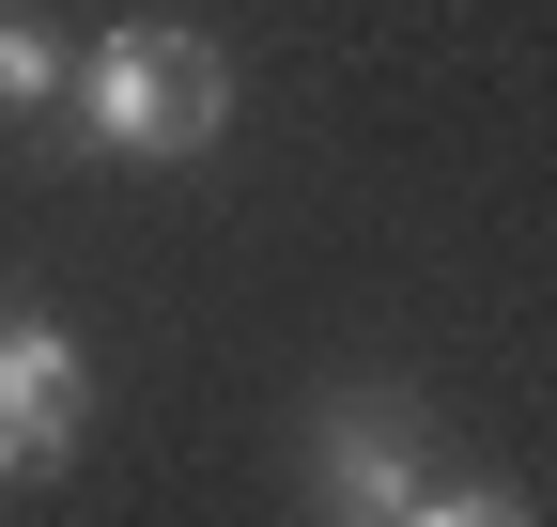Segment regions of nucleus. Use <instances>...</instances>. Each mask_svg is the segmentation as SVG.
I'll use <instances>...</instances> for the list:
<instances>
[{
    "label": "nucleus",
    "mask_w": 557,
    "mask_h": 527,
    "mask_svg": "<svg viewBox=\"0 0 557 527\" xmlns=\"http://www.w3.org/2000/svg\"><path fill=\"white\" fill-rule=\"evenodd\" d=\"M310 481H325V527H387L418 481H434V450H418V404L341 372L325 404H310Z\"/></svg>",
    "instance_id": "nucleus-1"
},
{
    "label": "nucleus",
    "mask_w": 557,
    "mask_h": 527,
    "mask_svg": "<svg viewBox=\"0 0 557 527\" xmlns=\"http://www.w3.org/2000/svg\"><path fill=\"white\" fill-rule=\"evenodd\" d=\"M78 419H94V357H78V326L0 310V434L62 466V450H78Z\"/></svg>",
    "instance_id": "nucleus-2"
},
{
    "label": "nucleus",
    "mask_w": 557,
    "mask_h": 527,
    "mask_svg": "<svg viewBox=\"0 0 557 527\" xmlns=\"http://www.w3.org/2000/svg\"><path fill=\"white\" fill-rule=\"evenodd\" d=\"M62 109H78V156H156V32H94L62 62Z\"/></svg>",
    "instance_id": "nucleus-3"
},
{
    "label": "nucleus",
    "mask_w": 557,
    "mask_h": 527,
    "mask_svg": "<svg viewBox=\"0 0 557 527\" xmlns=\"http://www.w3.org/2000/svg\"><path fill=\"white\" fill-rule=\"evenodd\" d=\"M139 32H156V156H218V124H233L218 32H186V16H139Z\"/></svg>",
    "instance_id": "nucleus-4"
},
{
    "label": "nucleus",
    "mask_w": 557,
    "mask_h": 527,
    "mask_svg": "<svg viewBox=\"0 0 557 527\" xmlns=\"http://www.w3.org/2000/svg\"><path fill=\"white\" fill-rule=\"evenodd\" d=\"M62 62H78V47H62L32 0H0V124H47L62 109Z\"/></svg>",
    "instance_id": "nucleus-5"
},
{
    "label": "nucleus",
    "mask_w": 557,
    "mask_h": 527,
    "mask_svg": "<svg viewBox=\"0 0 557 527\" xmlns=\"http://www.w3.org/2000/svg\"><path fill=\"white\" fill-rule=\"evenodd\" d=\"M387 527H542V512H527V497H496V481H418Z\"/></svg>",
    "instance_id": "nucleus-6"
}]
</instances>
